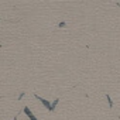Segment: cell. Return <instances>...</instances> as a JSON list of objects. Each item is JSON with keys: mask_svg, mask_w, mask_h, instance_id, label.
<instances>
[{"mask_svg": "<svg viewBox=\"0 0 120 120\" xmlns=\"http://www.w3.org/2000/svg\"><path fill=\"white\" fill-rule=\"evenodd\" d=\"M34 98H37L40 102H41V105L47 109V110H49V112H52V103H49L48 100H45V99H42V98H40L38 95H34Z\"/></svg>", "mask_w": 120, "mask_h": 120, "instance_id": "obj_1", "label": "cell"}, {"mask_svg": "<svg viewBox=\"0 0 120 120\" xmlns=\"http://www.w3.org/2000/svg\"><path fill=\"white\" fill-rule=\"evenodd\" d=\"M23 112L26 113V116H27V117H28L30 120H38V119H37V117H35V116L33 114V112L30 110V107H27V106H24V107H23Z\"/></svg>", "mask_w": 120, "mask_h": 120, "instance_id": "obj_2", "label": "cell"}, {"mask_svg": "<svg viewBox=\"0 0 120 120\" xmlns=\"http://www.w3.org/2000/svg\"><path fill=\"white\" fill-rule=\"evenodd\" d=\"M105 96H106V99H107V103H109V107L112 109V107H113V100H112V98H110V96H109L107 93H106Z\"/></svg>", "mask_w": 120, "mask_h": 120, "instance_id": "obj_3", "label": "cell"}, {"mask_svg": "<svg viewBox=\"0 0 120 120\" xmlns=\"http://www.w3.org/2000/svg\"><path fill=\"white\" fill-rule=\"evenodd\" d=\"M58 102H59V100H58V99H55V100H54V102H52V110H54V109H55V106H56V105H58Z\"/></svg>", "mask_w": 120, "mask_h": 120, "instance_id": "obj_4", "label": "cell"}]
</instances>
